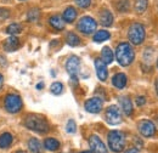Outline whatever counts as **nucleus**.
I'll return each mask as SVG.
<instances>
[{
  "instance_id": "1",
  "label": "nucleus",
  "mask_w": 158,
  "mask_h": 153,
  "mask_svg": "<svg viewBox=\"0 0 158 153\" xmlns=\"http://www.w3.org/2000/svg\"><path fill=\"white\" fill-rule=\"evenodd\" d=\"M116 58L120 66H129L135 58V52L129 43H120L116 49Z\"/></svg>"
},
{
  "instance_id": "2",
  "label": "nucleus",
  "mask_w": 158,
  "mask_h": 153,
  "mask_svg": "<svg viewBox=\"0 0 158 153\" xmlns=\"http://www.w3.org/2000/svg\"><path fill=\"white\" fill-rule=\"evenodd\" d=\"M24 125L32 130V131H35V133H39V134H44V133H48L50 126H49V123L48 120L38 114H31L28 115L24 120Z\"/></svg>"
},
{
  "instance_id": "3",
  "label": "nucleus",
  "mask_w": 158,
  "mask_h": 153,
  "mask_svg": "<svg viewBox=\"0 0 158 153\" xmlns=\"http://www.w3.org/2000/svg\"><path fill=\"white\" fill-rule=\"evenodd\" d=\"M108 147L116 153L122 152L125 147V136L122 131L112 130L108 133Z\"/></svg>"
},
{
  "instance_id": "4",
  "label": "nucleus",
  "mask_w": 158,
  "mask_h": 153,
  "mask_svg": "<svg viewBox=\"0 0 158 153\" xmlns=\"http://www.w3.org/2000/svg\"><path fill=\"white\" fill-rule=\"evenodd\" d=\"M128 37H129V40L131 41V44L134 45L142 44V41L145 40V37H146L145 27L141 23H133L129 28Z\"/></svg>"
},
{
  "instance_id": "5",
  "label": "nucleus",
  "mask_w": 158,
  "mask_h": 153,
  "mask_svg": "<svg viewBox=\"0 0 158 153\" xmlns=\"http://www.w3.org/2000/svg\"><path fill=\"white\" fill-rule=\"evenodd\" d=\"M5 110L9 113H19L22 110V98L17 94H9L4 101Z\"/></svg>"
},
{
  "instance_id": "6",
  "label": "nucleus",
  "mask_w": 158,
  "mask_h": 153,
  "mask_svg": "<svg viewBox=\"0 0 158 153\" xmlns=\"http://www.w3.org/2000/svg\"><path fill=\"white\" fill-rule=\"evenodd\" d=\"M78 31L81 32L83 34H91L96 31V27H98V23L96 21L90 17V16H84L79 19L78 22Z\"/></svg>"
},
{
  "instance_id": "7",
  "label": "nucleus",
  "mask_w": 158,
  "mask_h": 153,
  "mask_svg": "<svg viewBox=\"0 0 158 153\" xmlns=\"http://www.w3.org/2000/svg\"><path fill=\"white\" fill-rule=\"evenodd\" d=\"M105 119L110 125H118L122 123V114H120V110L117 106H110L106 110L105 113Z\"/></svg>"
},
{
  "instance_id": "8",
  "label": "nucleus",
  "mask_w": 158,
  "mask_h": 153,
  "mask_svg": "<svg viewBox=\"0 0 158 153\" xmlns=\"http://www.w3.org/2000/svg\"><path fill=\"white\" fill-rule=\"evenodd\" d=\"M89 146L93 153H108L107 147L105 146V143L98 135H91L89 137Z\"/></svg>"
},
{
  "instance_id": "9",
  "label": "nucleus",
  "mask_w": 158,
  "mask_h": 153,
  "mask_svg": "<svg viewBox=\"0 0 158 153\" xmlns=\"http://www.w3.org/2000/svg\"><path fill=\"white\" fill-rule=\"evenodd\" d=\"M102 105H103V102H102L101 98H99V97H91V98H89V100L85 102L84 107H85V111H86V112L93 113V114H96V113H100V112H101Z\"/></svg>"
},
{
  "instance_id": "10",
  "label": "nucleus",
  "mask_w": 158,
  "mask_h": 153,
  "mask_svg": "<svg viewBox=\"0 0 158 153\" xmlns=\"http://www.w3.org/2000/svg\"><path fill=\"white\" fill-rule=\"evenodd\" d=\"M139 131L143 137H152L156 133V126L151 120H141L139 123Z\"/></svg>"
},
{
  "instance_id": "11",
  "label": "nucleus",
  "mask_w": 158,
  "mask_h": 153,
  "mask_svg": "<svg viewBox=\"0 0 158 153\" xmlns=\"http://www.w3.org/2000/svg\"><path fill=\"white\" fill-rule=\"evenodd\" d=\"M80 67V60L77 56H71L66 62V69L71 76H77Z\"/></svg>"
},
{
  "instance_id": "12",
  "label": "nucleus",
  "mask_w": 158,
  "mask_h": 153,
  "mask_svg": "<svg viewBox=\"0 0 158 153\" xmlns=\"http://www.w3.org/2000/svg\"><path fill=\"white\" fill-rule=\"evenodd\" d=\"M95 68H96V74L99 76V79L101 81H105L108 76V71H107L106 63L101 58H96L95 60Z\"/></svg>"
},
{
  "instance_id": "13",
  "label": "nucleus",
  "mask_w": 158,
  "mask_h": 153,
  "mask_svg": "<svg viewBox=\"0 0 158 153\" xmlns=\"http://www.w3.org/2000/svg\"><path fill=\"white\" fill-rule=\"evenodd\" d=\"M20 46H21L20 39L17 38L16 35H12V37H10V38L5 39V41H4V49H5L7 52L16 51Z\"/></svg>"
},
{
  "instance_id": "14",
  "label": "nucleus",
  "mask_w": 158,
  "mask_h": 153,
  "mask_svg": "<svg viewBox=\"0 0 158 153\" xmlns=\"http://www.w3.org/2000/svg\"><path fill=\"white\" fill-rule=\"evenodd\" d=\"M49 23H50V26L54 28V29H56V31H62L63 28H64V21L63 19L59 16V15H54V16H51L50 19H49Z\"/></svg>"
},
{
  "instance_id": "15",
  "label": "nucleus",
  "mask_w": 158,
  "mask_h": 153,
  "mask_svg": "<svg viewBox=\"0 0 158 153\" xmlns=\"http://www.w3.org/2000/svg\"><path fill=\"white\" fill-rule=\"evenodd\" d=\"M127 76L124 73H117L116 76L112 78V84L117 88V89H123L127 85Z\"/></svg>"
},
{
  "instance_id": "16",
  "label": "nucleus",
  "mask_w": 158,
  "mask_h": 153,
  "mask_svg": "<svg viewBox=\"0 0 158 153\" xmlns=\"http://www.w3.org/2000/svg\"><path fill=\"white\" fill-rule=\"evenodd\" d=\"M100 22H101V24L105 26V27L112 26V23H113V15L111 14V11L103 10V11L100 14Z\"/></svg>"
},
{
  "instance_id": "17",
  "label": "nucleus",
  "mask_w": 158,
  "mask_h": 153,
  "mask_svg": "<svg viewBox=\"0 0 158 153\" xmlns=\"http://www.w3.org/2000/svg\"><path fill=\"white\" fill-rule=\"evenodd\" d=\"M120 106H122V110H123V112L125 113V115H131L134 108H133L131 100H130L129 97H127V96L122 97V98H120Z\"/></svg>"
},
{
  "instance_id": "18",
  "label": "nucleus",
  "mask_w": 158,
  "mask_h": 153,
  "mask_svg": "<svg viewBox=\"0 0 158 153\" xmlns=\"http://www.w3.org/2000/svg\"><path fill=\"white\" fill-rule=\"evenodd\" d=\"M62 19H63L64 22H67V23H72L74 19H77V10H76L74 7H72V6L67 7V9L63 11Z\"/></svg>"
},
{
  "instance_id": "19",
  "label": "nucleus",
  "mask_w": 158,
  "mask_h": 153,
  "mask_svg": "<svg viewBox=\"0 0 158 153\" xmlns=\"http://www.w3.org/2000/svg\"><path fill=\"white\" fill-rule=\"evenodd\" d=\"M101 60L106 63V64H110V63H112L113 62V58H114V55H113V52H112V50L108 48V46H105L103 49H102V51H101Z\"/></svg>"
},
{
  "instance_id": "20",
  "label": "nucleus",
  "mask_w": 158,
  "mask_h": 153,
  "mask_svg": "<svg viewBox=\"0 0 158 153\" xmlns=\"http://www.w3.org/2000/svg\"><path fill=\"white\" fill-rule=\"evenodd\" d=\"M28 148H29L31 152H33V153L43 152V146H41L40 141L38 139H34V137H32V139L28 141Z\"/></svg>"
},
{
  "instance_id": "21",
  "label": "nucleus",
  "mask_w": 158,
  "mask_h": 153,
  "mask_svg": "<svg viewBox=\"0 0 158 153\" xmlns=\"http://www.w3.org/2000/svg\"><path fill=\"white\" fill-rule=\"evenodd\" d=\"M44 146H45V148H46L48 151L54 152V151H57V150L60 148V142L56 140V139L49 137V139H46V140H45Z\"/></svg>"
},
{
  "instance_id": "22",
  "label": "nucleus",
  "mask_w": 158,
  "mask_h": 153,
  "mask_svg": "<svg viewBox=\"0 0 158 153\" xmlns=\"http://www.w3.org/2000/svg\"><path fill=\"white\" fill-rule=\"evenodd\" d=\"M14 141V137L10 133H5L0 136V148H7Z\"/></svg>"
},
{
  "instance_id": "23",
  "label": "nucleus",
  "mask_w": 158,
  "mask_h": 153,
  "mask_svg": "<svg viewBox=\"0 0 158 153\" xmlns=\"http://www.w3.org/2000/svg\"><path fill=\"white\" fill-rule=\"evenodd\" d=\"M110 37H111V34H110L108 31H99V32H96L95 35H94V41H95V43H102V41L108 40Z\"/></svg>"
},
{
  "instance_id": "24",
  "label": "nucleus",
  "mask_w": 158,
  "mask_h": 153,
  "mask_svg": "<svg viewBox=\"0 0 158 153\" xmlns=\"http://www.w3.org/2000/svg\"><path fill=\"white\" fill-rule=\"evenodd\" d=\"M66 41H67V44H68L69 46H78L79 44H80V39H79V37L76 34V33H72V32L67 34Z\"/></svg>"
},
{
  "instance_id": "25",
  "label": "nucleus",
  "mask_w": 158,
  "mask_h": 153,
  "mask_svg": "<svg viewBox=\"0 0 158 153\" xmlns=\"http://www.w3.org/2000/svg\"><path fill=\"white\" fill-rule=\"evenodd\" d=\"M21 32H22V26L20 23H11L6 28V33H9L11 35H17V34H20Z\"/></svg>"
},
{
  "instance_id": "26",
  "label": "nucleus",
  "mask_w": 158,
  "mask_h": 153,
  "mask_svg": "<svg viewBox=\"0 0 158 153\" xmlns=\"http://www.w3.org/2000/svg\"><path fill=\"white\" fill-rule=\"evenodd\" d=\"M147 9V0H136L135 2V11L138 14H142Z\"/></svg>"
},
{
  "instance_id": "27",
  "label": "nucleus",
  "mask_w": 158,
  "mask_h": 153,
  "mask_svg": "<svg viewBox=\"0 0 158 153\" xmlns=\"http://www.w3.org/2000/svg\"><path fill=\"white\" fill-rule=\"evenodd\" d=\"M50 90H51V93H52L54 95H60V94H62V91H63V85H62V83H60V81H55V83L50 86Z\"/></svg>"
},
{
  "instance_id": "28",
  "label": "nucleus",
  "mask_w": 158,
  "mask_h": 153,
  "mask_svg": "<svg viewBox=\"0 0 158 153\" xmlns=\"http://www.w3.org/2000/svg\"><path fill=\"white\" fill-rule=\"evenodd\" d=\"M40 16V12L38 9H32L29 12H28V15H27V19L29 21V22H35V21H38Z\"/></svg>"
},
{
  "instance_id": "29",
  "label": "nucleus",
  "mask_w": 158,
  "mask_h": 153,
  "mask_svg": "<svg viewBox=\"0 0 158 153\" xmlns=\"http://www.w3.org/2000/svg\"><path fill=\"white\" fill-rule=\"evenodd\" d=\"M66 130H67V133H69V134H74V133L77 131V124H76V122H74L73 119H69V120L67 122Z\"/></svg>"
},
{
  "instance_id": "30",
  "label": "nucleus",
  "mask_w": 158,
  "mask_h": 153,
  "mask_svg": "<svg viewBox=\"0 0 158 153\" xmlns=\"http://www.w3.org/2000/svg\"><path fill=\"white\" fill-rule=\"evenodd\" d=\"M117 9H118L120 12L128 11V9H129V1L128 0H120L118 2V5H117Z\"/></svg>"
},
{
  "instance_id": "31",
  "label": "nucleus",
  "mask_w": 158,
  "mask_h": 153,
  "mask_svg": "<svg viewBox=\"0 0 158 153\" xmlns=\"http://www.w3.org/2000/svg\"><path fill=\"white\" fill-rule=\"evenodd\" d=\"M74 2L78 5L79 7H81V9H86V7L90 6L91 0H74Z\"/></svg>"
},
{
  "instance_id": "32",
  "label": "nucleus",
  "mask_w": 158,
  "mask_h": 153,
  "mask_svg": "<svg viewBox=\"0 0 158 153\" xmlns=\"http://www.w3.org/2000/svg\"><path fill=\"white\" fill-rule=\"evenodd\" d=\"M9 16H10L9 10H6V9H0V21H5Z\"/></svg>"
},
{
  "instance_id": "33",
  "label": "nucleus",
  "mask_w": 158,
  "mask_h": 153,
  "mask_svg": "<svg viewBox=\"0 0 158 153\" xmlns=\"http://www.w3.org/2000/svg\"><path fill=\"white\" fill-rule=\"evenodd\" d=\"M145 103H146V98L143 96H139L138 98H136V105L138 106H143Z\"/></svg>"
},
{
  "instance_id": "34",
  "label": "nucleus",
  "mask_w": 158,
  "mask_h": 153,
  "mask_svg": "<svg viewBox=\"0 0 158 153\" xmlns=\"http://www.w3.org/2000/svg\"><path fill=\"white\" fill-rule=\"evenodd\" d=\"M125 153H139V152H138V150H135V148H130V150L125 151Z\"/></svg>"
},
{
  "instance_id": "35",
  "label": "nucleus",
  "mask_w": 158,
  "mask_h": 153,
  "mask_svg": "<svg viewBox=\"0 0 158 153\" xmlns=\"http://www.w3.org/2000/svg\"><path fill=\"white\" fill-rule=\"evenodd\" d=\"M2 84H4V76L0 74V89H1V86H2Z\"/></svg>"
},
{
  "instance_id": "36",
  "label": "nucleus",
  "mask_w": 158,
  "mask_h": 153,
  "mask_svg": "<svg viewBox=\"0 0 158 153\" xmlns=\"http://www.w3.org/2000/svg\"><path fill=\"white\" fill-rule=\"evenodd\" d=\"M43 86H44V84H43V83H39V84L37 85V89H38V90H41Z\"/></svg>"
},
{
  "instance_id": "37",
  "label": "nucleus",
  "mask_w": 158,
  "mask_h": 153,
  "mask_svg": "<svg viewBox=\"0 0 158 153\" xmlns=\"http://www.w3.org/2000/svg\"><path fill=\"white\" fill-rule=\"evenodd\" d=\"M156 90H157V95H158V80L156 81Z\"/></svg>"
},
{
  "instance_id": "38",
  "label": "nucleus",
  "mask_w": 158,
  "mask_h": 153,
  "mask_svg": "<svg viewBox=\"0 0 158 153\" xmlns=\"http://www.w3.org/2000/svg\"><path fill=\"white\" fill-rule=\"evenodd\" d=\"M80 153H93L91 151H84V152H80Z\"/></svg>"
},
{
  "instance_id": "39",
  "label": "nucleus",
  "mask_w": 158,
  "mask_h": 153,
  "mask_svg": "<svg viewBox=\"0 0 158 153\" xmlns=\"http://www.w3.org/2000/svg\"><path fill=\"white\" fill-rule=\"evenodd\" d=\"M17 153H26V152H24V151H19Z\"/></svg>"
},
{
  "instance_id": "40",
  "label": "nucleus",
  "mask_w": 158,
  "mask_h": 153,
  "mask_svg": "<svg viewBox=\"0 0 158 153\" xmlns=\"http://www.w3.org/2000/svg\"><path fill=\"white\" fill-rule=\"evenodd\" d=\"M22 1H23V0H22Z\"/></svg>"
}]
</instances>
